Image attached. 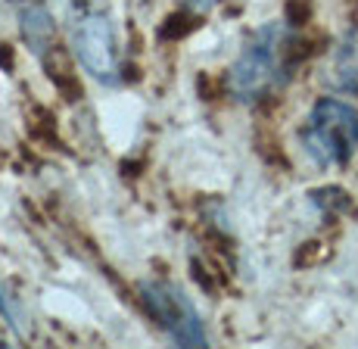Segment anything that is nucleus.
Segmentation results:
<instances>
[{
    "label": "nucleus",
    "mask_w": 358,
    "mask_h": 349,
    "mask_svg": "<svg viewBox=\"0 0 358 349\" xmlns=\"http://www.w3.org/2000/svg\"><path fill=\"white\" fill-rule=\"evenodd\" d=\"M293 35L284 22H268L240 50L228 72V94L237 104H259L280 85H287L293 69Z\"/></svg>",
    "instance_id": "obj_1"
},
{
    "label": "nucleus",
    "mask_w": 358,
    "mask_h": 349,
    "mask_svg": "<svg viewBox=\"0 0 358 349\" xmlns=\"http://www.w3.org/2000/svg\"><path fill=\"white\" fill-rule=\"evenodd\" d=\"M299 138L315 166H346L358 147V109L346 100L321 97L308 113Z\"/></svg>",
    "instance_id": "obj_2"
},
{
    "label": "nucleus",
    "mask_w": 358,
    "mask_h": 349,
    "mask_svg": "<svg viewBox=\"0 0 358 349\" xmlns=\"http://www.w3.org/2000/svg\"><path fill=\"white\" fill-rule=\"evenodd\" d=\"M141 306L156 325L169 334L171 343L178 346H206L209 337L203 331V321L187 299L181 287L169 284V280H150L141 287Z\"/></svg>",
    "instance_id": "obj_3"
},
{
    "label": "nucleus",
    "mask_w": 358,
    "mask_h": 349,
    "mask_svg": "<svg viewBox=\"0 0 358 349\" xmlns=\"http://www.w3.org/2000/svg\"><path fill=\"white\" fill-rule=\"evenodd\" d=\"M72 44L75 57L103 85H115L122 78L119 66V50H115V31L106 13L85 10L78 13L72 25Z\"/></svg>",
    "instance_id": "obj_4"
},
{
    "label": "nucleus",
    "mask_w": 358,
    "mask_h": 349,
    "mask_svg": "<svg viewBox=\"0 0 358 349\" xmlns=\"http://www.w3.org/2000/svg\"><path fill=\"white\" fill-rule=\"evenodd\" d=\"M19 25H22L25 44H29L38 57H47L53 47V38H57V25H53V16L47 13V6L44 3H22V10H19Z\"/></svg>",
    "instance_id": "obj_5"
},
{
    "label": "nucleus",
    "mask_w": 358,
    "mask_h": 349,
    "mask_svg": "<svg viewBox=\"0 0 358 349\" xmlns=\"http://www.w3.org/2000/svg\"><path fill=\"white\" fill-rule=\"evenodd\" d=\"M330 81H334L340 91L358 94V29L349 31V35L336 44L334 66H330Z\"/></svg>",
    "instance_id": "obj_6"
},
{
    "label": "nucleus",
    "mask_w": 358,
    "mask_h": 349,
    "mask_svg": "<svg viewBox=\"0 0 358 349\" xmlns=\"http://www.w3.org/2000/svg\"><path fill=\"white\" fill-rule=\"evenodd\" d=\"M190 29H194V13H190V10L175 13V16H171V19H165L162 38H184Z\"/></svg>",
    "instance_id": "obj_7"
},
{
    "label": "nucleus",
    "mask_w": 358,
    "mask_h": 349,
    "mask_svg": "<svg viewBox=\"0 0 358 349\" xmlns=\"http://www.w3.org/2000/svg\"><path fill=\"white\" fill-rule=\"evenodd\" d=\"M0 315H3L6 321H10V327L16 334H22V318H19V312L13 309V303H10V297L3 293V287H0Z\"/></svg>",
    "instance_id": "obj_8"
},
{
    "label": "nucleus",
    "mask_w": 358,
    "mask_h": 349,
    "mask_svg": "<svg viewBox=\"0 0 358 349\" xmlns=\"http://www.w3.org/2000/svg\"><path fill=\"white\" fill-rule=\"evenodd\" d=\"M184 3V10H190V13H209L212 6H215V0H181Z\"/></svg>",
    "instance_id": "obj_9"
}]
</instances>
